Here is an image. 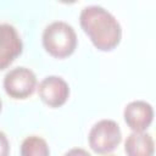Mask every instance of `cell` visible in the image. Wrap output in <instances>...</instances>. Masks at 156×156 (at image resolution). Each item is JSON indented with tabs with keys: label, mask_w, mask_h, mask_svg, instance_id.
<instances>
[{
	"label": "cell",
	"mask_w": 156,
	"mask_h": 156,
	"mask_svg": "<svg viewBox=\"0 0 156 156\" xmlns=\"http://www.w3.org/2000/svg\"><path fill=\"white\" fill-rule=\"evenodd\" d=\"M37 76L27 67H15L4 77V89L6 94L16 100L29 98L37 89Z\"/></svg>",
	"instance_id": "obj_4"
},
{
	"label": "cell",
	"mask_w": 156,
	"mask_h": 156,
	"mask_svg": "<svg viewBox=\"0 0 156 156\" xmlns=\"http://www.w3.org/2000/svg\"><path fill=\"white\" fill-rule=\"evenodd\" d=\"M123 118L132 132H145L154 121V107L144 100H133L126 105Z\"/></svg>",
	"instance_id": "obj_7"
},
{
	"label": "cell",
	"mask_w": 156,
	"mask_h": 156,
	"mask_svg": "<svg viewBox=\"0 0 156 156\" xmlns=\"http://www.w3.org/2000/svg\"><path fill=\"white\" fill-rule=\"evenodd\" d=\"M10 155V141L4 132L0 130V156Z\"/></svg>",
	"instance_id": "obj_10"
},
{
	"label": "cell",
	"mask_w": 156,
	"mask_h": 156,
	"mask_svg": "<svg viewBox=\"0 0 156 156\" xmlns=\"http://www.w3.org/2000/svg\"><path fill=\"white\" fill-rule=\"evenodd\" d=\"M79 24L93 45L100 51H111L121 43V24L117 18L102 6H85L80 11Z\"/></svg>",
	"instance_id": "obj_1"
},
{
	"label": "cell",
	"mask_w": 156,
	"mask_h": 156,
	"mask_svg": "<svg viewBox=\"0 0 156 156\" xmlns=\"http://www.w3.org/2000/svg\"><path fill=\"white\" fill-rule=\"evenodd\" d=\"M21 156H50V147L44 138L29 135L21 144Z\"/></svg>",
	"instance_id": "obj_9"
},
{
	"label": "cell",
	"mask_w": 156,
	"mask_h": 156,
	"mask_svg": "<svg viewBox=\"0 0 156 156\" xmlns=\"http://www.w3.org/2000/svg\"><path fill=\"white\" fill-rule=\"evenodd\" d=\"M1 107H2V102H1V99H0V111H1Z\"/></svg>",
	"instance_id": "obj_12"
},
{
	"label": "cell",
	"mask_w": 156,
	"mask_h": 156,
	"mask_svg": "<svg viewBox=\"0 0 156 156\" xmlns=\"http://www.w3.org/2000/svg\"><path fill=\"white\" fill-rule=\"evenodd\" d=\"M122 140V132L113 119H100L89 130L88 143L90 149L100 155L113 151Z\"/></svg>",
	"instance_id": "obj_3"
},
{
	"label": "cell",
	"mask_w": 156,
	"mask_h": 156,
	"mask_svg": "<svg viewBox=\"0 0 156 156\" xmlns=\"http://www.w3.org/2000/svg\"><path fill=\"white\" fill-rule=\"evenodd\" d=\"M127 156H154L155 141L146 132H132L124 141Z\"/></svg>",
	"instance_id": "obj_8"
},
{
	"label": "cell",
	"mask_w": 156,
	"mask_h": 156,
	"mask_svg": "<svg viewBox=\"0 0 156 156\" xmlns=\"http://www.w3.org/2000/svg\"><path fill=\"white\" fill-rule=\"evenodd\" d=\"M43 46L52 57L65 58L71 56L77 48V33L65 21H55L48 24L43 32Z\"/></svg>",
	"instance_id": "obj_2"
},
{
	"label": "cell",
	"mask_w": 156,
	"mask_h": 156,
	"mask_svg": "<svg viewBox=\"0 0 156 156\" xmlns=\"http://www.w3.org/2000/svg\"><path fill=\"white\" fill-rule=\"evenodd\" d=\"M23 50L17 29L10 23H0V71L7 68Z\"/></svg>",
	"instance_id": "obj_6"
},
{
	"label": "cell",
	"mask_w": 156,
	"mask_h": 156,
	"mask_svg": "<svg viewBox=\"0 0 156 156\" xmlns=\"http://www.w3.org/2000/svg\"><path fill=\"white\" fill-rule=\"evenodd\" d=\"M37 88L41 101L52 108L61 107L69 98V85L60 76L45 77Z\"/></svg>",
	"instance_id": "obj_5"
},
{
	"label": "cell",
	"mask_w": 156,
	"mask_h": 156,
	"mask_svg": "<svg viewBox=\"0 0 156 156\" xmlns=\"http://www.w3.org/2000/svg\"><path fill=\"white\" fill-rule=\"evenodd\" d=\"M110 156H115V155H110Z\"/></svg>",
	"instance_id": "obj_13"
},
{
	"label": "cell",
	"mask_w": 156,
	"mask_h": 156,
	"mask_svg": "<svg viewBox=\"0 0 156 156\" xmlns=\"http://www.w3.org/2000/svg\"><path fill=\"white\" fill-rule=\"evenodd\" d=\"M63 156H91V155L85 149H82V147H72L68 151H66Z\"/></svg>",
	"instance_id": "obj_11"
}]
</instances>
